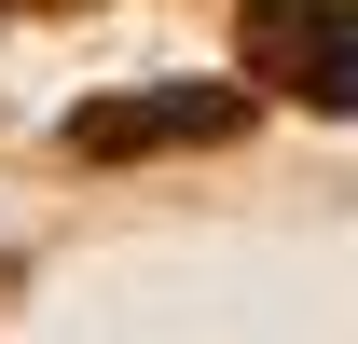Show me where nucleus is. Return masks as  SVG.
Returning <instances> with one entry per match:
<instances>
[{
  "label": "nucleus",
  "instance_id": "obj_1",
  "mask_svg": "<svg viewBox=\"0 0 358 344\" xmlns=\"http://www.w3.org/2000/svg\"><path fill=\"white\" fill-rule=\"evenodd\" d=\"M248 55L317 110H358V14L345 0H248Z\"/></svg>",
  "mask_w": 358,
  "mask_h": 344
},
{
  "label": "nucleus",
  "instance_id": "obj_2",
  "mask_svg": "<svg viewBox=\"0 0 358 344\" xmlns=\"http://www.w3.org/2000/svg\"><path fill=\"white\" fill-rule=\"evenodd\" d=\"M248 124V96L234 83H193V96H110V110H83V152H166V138H234Z\"/></svg>",
  "mask_w": 358,
  "mask_h": 344
}]
</instances>
